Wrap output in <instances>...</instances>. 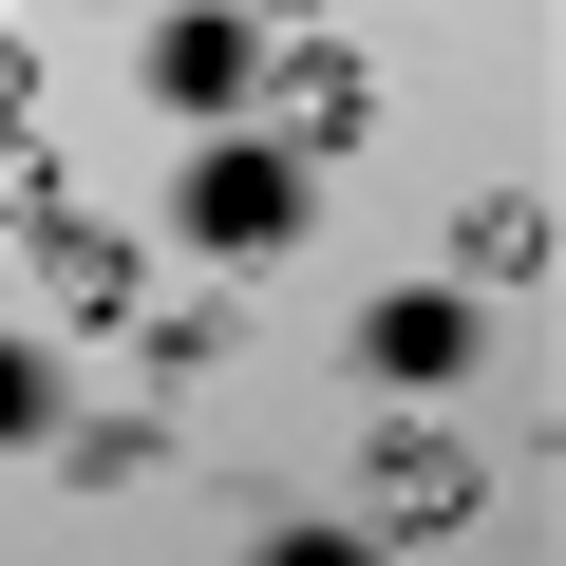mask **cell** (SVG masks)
Masks as SVG:
<instances>
[{"instance_id":"cell-7","label":"cell","mask_w":566,"mask_h":566,"mask_svg":"<svg viewBox=\"0 0 566 566\" xmlns=\"http://www.w3.org/2000/svg\"><path fill=\"white\" fill-rule=\"evenodd\" d=\"M264 566H378V528H283Z\"/></svg>"},{"instance_id":"cell-2","label":"cell","mask_w":566,"mask_h":566,"mask_svg":"<svg viewBox=\"0 0 566 566\" xmlns=\"http://www.w3.org/2000/svg\"><path fill=\"white\" fill-rule=\"evenodd\" d=\"M453 510H472V453H453V434H378L359 528H453Z\"/></svg>"},{"instance_id":"cell-6","label":"cell","mask_w":566,"mask_h":566,"mask_svg":"<svg viewBox=\"0 0 566 566\" xmlns=\"http://www.w3.org/2000/svg\"><path fill=\"white\" fill-rule=\"evenodd\" d=\"M170 95H245V20H170Z\"/></svg>"},{"instance_id":"cell-4","label":"cell","mask_w":566,"mask_h":566,"mask_svg":"<svg viewBox=\"0 0 566 566\" xmlns=\"http://www.w3.org/2000/svg\"><path fill=\"white\" fill-rule=\"evenodd\" d=\"M453 359H472V303H434V283L378 303V378H453Z\"/></svg>"},{"instance_id":"cell-1","label":"cell","mask_w":566,"mask_h":566,"mask_svg":"<svg viewBox=\"0 0 566 566\" xmlns=\"http://www.w3.org/2000/svg\"><path fill=\"white\" fill-rule=\"evenodd\" d=\"M283 227H303V151H208V189H189V245L264 264Z\"/></svg>"},{"instance_id":"cell-5","label":"cell","mask_w":566,"mask_h":566,"mask_svg":"<svg viewBox=\"0 0 566 566\" xmlns=\"http://www.w3.org/2000/svg\"><path fill=\"white\" fill-rule=\"evenodd\" d=\"M472 264L528 283V264H547V189H491V208H472Z\"/></svg>"},{"instance_id":"cell-8","label":"cell","mask_w":566,"mask_h":566,"mask_svg":"<svg viewBox=\"0 0 566 566\" xmlns=\"http://www.w3.org/2000/svg\"><path fill=\"white\" fill-rule=\"evenodd\" d=\"M39 416H57V378H39V359H0V434H39Z\"/></svg>"},{"instance_id":"cell-9","label":"cell","mask_w":566,"mask_h":566,"mask_svg":"<svg viewBox=\"0 0 566 566\" xmlns=\"http://www.w3.org/2000/svg\"><path fill=\"white\" fill-rule=\"evenodd\" d=\"M264 20H303V0H264Z\"/></svg>"},{"instance_id":"cell-3","label":"cell","mask_w":566,"mask_h":566,"mask_svg":"<svg viewBox=\"0 0 566 566\" xmlns=\"http://www.w3.org/2000/svg\"><path fill=\"white\" fill-rule=\"evenodd\" d=\"M264 114H283V151H340V133H359V57H340V39H303V57L264 76Z\"/></svg>"}]
</instances>
